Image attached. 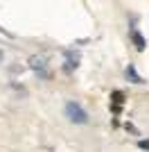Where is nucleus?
Wrapping results in <instances>:
<instances>
[{
	"instance_id": "0eeeda50",
	"label": "nucleus",
	"mask_w": 149,
	"mask_h": 152,
	"mask_svg": "<svg viewBox=\"0 0 149 152\" xmlns=\"http://www.w3.org/2000/svg\"><path fill=\"white\" fill-rule=\"evenodd\" d=\"M138 148H140V150H149V139H147V141H140V143H138Z\"/></svg>"
},
{
	"instance_id": "f257e3e1",
	"label": "nucleus",
	"mask_w": 149,
	"mask_h": 152,
	"mask_svg": "<svg viewBox=\"0 0 149 152\" xmlns=\"http://www.w3.org/2000/svg\"><path fill=\"white\" fill-rule=\"evenodd\" d=\"M66 116H68L70 123H77V125H86L88 123V114L84 111V107H81L79 102H66Z\"/></svg>"
},
{
	"instance_id": "20e7f679",
	"label": "nucleus",
	"mask_w": 149,
	"mask_h": 152,
	"mask_svg": "<svg viewBox=\"0 0 149 152\" xmlns=\"http://www.w3.org/2000/svg\"><path fill=\"white\" fill-rule=\"evenodd\" d=\"M129 34H131V39H133V45H136V50H140V52H142V50H145V45H147L145 37H142V34H140V32L136 30V27H131V30H129Z\"/></svg>"
},
{
	"instance_id": "f03ea898",
	"label": "nucleus",
	"mask_w": 149,
	"mask_h": 152,
	"mask_svg": "<svg viewBox=\"0 0 149 152\" xmlns=\"http://www.w3.org/2000/svg\"><path fill=\"white\" fill-rule=\"evenodd\" d=\"M122 104H124V93H122V91H113V93H111V111L115 116L122 111Z\"/></svg>"
},
{
	"instance_id": "6e6552de",
	"label": "nucleus",
	"mask_w": 149,
	"mask_h": 152,
	"mask_svg": "<svg viewBox=\"0 0 149 152\" xmlns=\"http://www.w3.org/2000/svg\"><path fill=\"white\" fill-rule=\"evenodd\" d=\"M0 32H2V34H7V37H14L12 32H7V30H5V27H0Z\"/></svg>"
},
{
	"instance_id": "39448f33",
	"label": "nucleus",
	"mask_w": 149,
	"mask_h": 152,
	"mask_svg": "<svg viewBox=\"0 0 149 152\" xmlns=\"http://www.w3.org/2000/svg\"><path fill=\"white\" fill-rule=\"evenodd\" d=\"M63 57H66V70H74L79 66V55H74L72 50H66Z\"/></svg>"
},
{
	"instance_id": "423d86ee",
	"label": "nucleus",
	"mask_w": 149,
	"mask_h": 152,
	"mask_svg": "<svg viewBox=\"0 0 149 152\" xmlns=\"http://www.w3.org/2000/svg\"><path fill=\"white\" fill-rule=\"evenodd\" d=\"M124 75H127V80H131L133 84H145V80L138 75V70H136V66H133V64H129V66H127Z\"/></svg>"
},
{
	"instance_id": "7ed1b4c3",
	"label": "nucleus",
	"mask_w": 149,
	"mask_h": 152,
	"mask_svg": "<svg viewBox=\"0 0 149 152\" xmlns=\"http://www.w3.org/2000/svg\"><path fill=\"white\" fill-rule=\"evenodd\" d=\"M30 68L36 70L41 77H48V70H45V59H43V57H30Z\"/></svg>"
}]
</instances>
